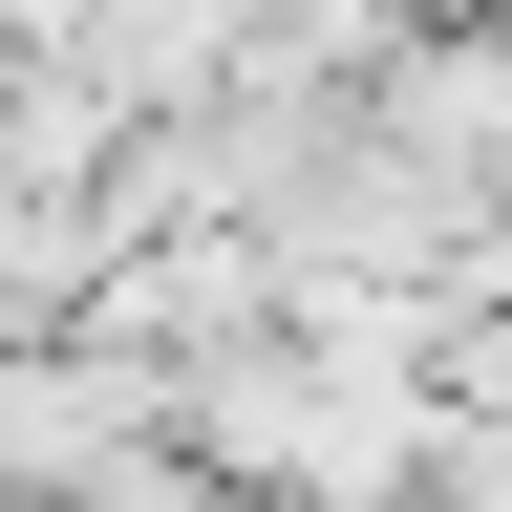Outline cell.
<instances>
[{
	"label": "cell",
	"instance_id": "3",
	"mask_svg": "<svg viewBox=\"0 0 512 512\" xmlns=\"http://www.w3.org/2000/svg\"><path fill=\"white\" fill-rule=\"evenodd\" d=\"M342 107H363V150L406 192L491 214V192H512V0H406V43H384Z\"/></svg>",
	"mask_w": 512,
	"mask_h": 512
},
{
	"label": "cell",
	"instance_id": "4",
	"mask_svg": "<svg viewBox=\"0 0 512 512\" xmlns=\"http://www.w3.org/2000/svg\"><path fill=\"white\" fill-rule=\"evenodd\" d=\"M107 192H64V171H0V342L22 320H86V278H107Z\"/></svg>",
	"mask_w": 512,
	"mask_h": 512
},
{
	"label": "cell",
	"instance_id": "1",
	"mask_svg": "<svg viewBox=\"0 0 512 512\" xmlns=\"http://www.w3.org/2000/svg\"><path fill=\"white\" fill-rule=\"evenodd\" d=\"M171 448L214 512H406L427 491V384L406 363H320V342H192L171 363Z\"/></svg>",
	"mask_w": 512,
	"mask_h": 512
},
{
	"label": "cell",
	"instance_id": "2",
	"mask_svg": "<svg viewBox=\"0 0 512 512\" xmlns=\"http://www.w3.org/2000/svg\"><path fill=\"white\" fill-rule=\"evenodd\" d=\"M0 512H214L171 448V363L86 342V320H22L0 342Z\"/></svg>",
	"mask_w": 512,
	"mask_h": 512
}]
</instances>
